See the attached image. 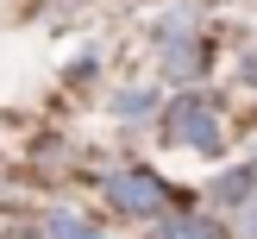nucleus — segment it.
I'll use <instances>...</instances> for the list:
<instances>
[{
  "label": "nucleus",
  "mask_w": 257,
  "mask_h": 239,
  "mask_svg": "<svg viewBox=\"0 0 257 239\" xmlns=\"http://www.w3.org/2000/svg\"><path fill=\"white\" fill-rule=\"evenodd\" d=\"M157 138H163V145H188V151H201V157H220V151H226L220 101H213V95H201V88H182V95L163 107Z\"/></svg>",
  "instance_id": "f257e3e1"
},
{
  "label": "nucleus",
  "mask_w": 257,
  "mask_h": 239,
  "mask_svg": "<svg viewBox=\"0 0 257 239\" xmlns=\"http://www.w3.org/2000/svg\"><path fill=\"white\" fill-rule=\"evenodd\" d=\"M100 189H107V208L125 214V220H157V214H170V201H176L170 176L145 170V164H119V170H107Z\"/></svg>",
  "instance_id": "f03ea898"
},
{
  "label": "nucleus",
  "mask_w": 257,
  "mask_h": 239,
  "mask_svg": "<svg viewBox=\"0 0 257 239\" xmlns=\"http://www.w3.org/2000/svg\"><path fill=\"white\" fill-rule=\"evenodd\" d=\"M157 44H163V75H170V82H195V75L207 69V44H201L195 32L157 38Z\"/></svg>",
  "instance_id": "7ed1b4c3"
},
{
  "label": "nucleus",
  "mask_w": 257,
  "mask_h": 239,
  "mask_svg": "<svg viewBox=\"0 0 257 239\" xmlns=\"http://www.w3.org/2000/svg\"><path fill=\"white\" fill-rule=\"evenodd\" d=\"M245 201H257V170L251 164H232L226 176H213V208H245Z\"/></svg>",
  "instance_id": "20e7f679"
},
{
  "label": "nucleus",
  "mask_w": 257,
  "mask_h": 239,
  "mask_svg": "<svg viewBox=\"0 0 257 239\" xmlns=\"http://www.w3.org/2000/svg\"><path fill=\"white\" fill-rule=\"evenodd\" d=\"M157 239H232L213 214H157Z\"/></svg>",
  "instance_id": "39448f33"
},
{
  "label": "nucleus",
  "mask_w": 257,
  "mask_h": 239,
  "mask_svg": "<svg viewBox=\"0 0 257 239\" xmlns=\"http://www.w3.org/2000/svg\"><path fill=\"white\" fill-rule=\"evenodd\" d=\"M38 233H44V239H107L88 214H75V208H50L44 220H38Z\"/></svg>",
  "instance_id": "423d86ee"
},
{
  "label": "nucleus",
  "mask_w": 257,
  "mask_h": 239,
  "mask_svg": "<svg viewBox=\"0 0 257 239\" xmlns=\"http://www.w3.org/2000/svg\"><path fill=\"white\" fill-rule=\"evenodd\" d=\"M151 107H157L151 88H125V95H113V113H119V120H145Z\"/></svg>",
  "instance_id": "0eeeda50"
},
{
  "label": "nucleus",
  "mask_w": 257,
  "mask_h": 239,
  "mask_svg": "<svg viewBox=\"0 0 257 239\" xmlns=\"http://www.w3.org/2000/svg\"><path fill=\"white\" fill-rule=\"evenodd\" d=\"M0 239H44V233H38V226H7Z\"/></svg>",
  "instance_id": "6e6552de"
},
{
  "label": "nucleus",
  "mask_w": 257,
  "mask_h": 239,
  "mask_svg": "<svg viewBox=\"0 0 257 239\" xmlns=\"http://www.w3.org/2000/svg\"><path fill=\"white\" fill-rule=\"evenodd\" d=\"M245 82H251V88H257V57H245Z\"/></svg>",
  "instance_id": "1a4fd4ad"
},
{
  "label": "nucleus",
  "mask_w": 257,
  "mask_h": 239,
  "mask_svg": "<svg viewBox=\"0 0 257 239\" xmlns=\"http://www.w3.org/2000/svg\"><path fill=\"white\" fill-rule=\"evenodd\" d=\"M251 170H257V157H251Z\"/></svg>",
  "instance_id": "9d476101"
}]
</instances>
